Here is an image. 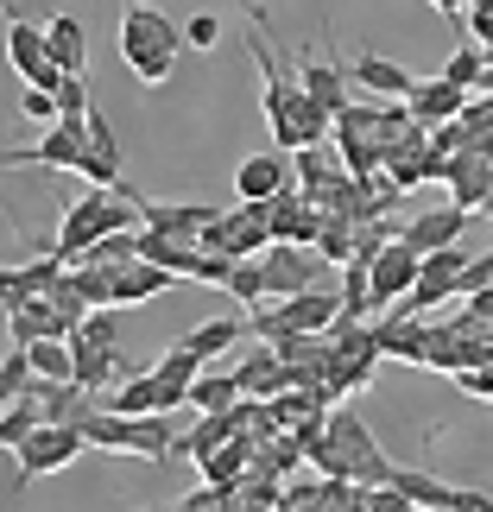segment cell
<instances>
[{
    "label": "cell",
    "instance_id": "23",
    "mask_svg": "<svg viewBox=\"0 0 493 512\" xmlns=\"http://www.w3.org/2000/svg\"><path fill=\"white\" fill-rule=\"evenodd\" d=\"M102 405H114V411H127V418H146V411H159V373H133V380H121L108 392Z\"/></svg>",
    "mask_w": 493,
    "mask_h": 512
},
{
    "label": "cell",
    "instance_id": "34",
    "mask_svg": "<svg viewBox=\"0 0 493 512\" xmlns=\"http://www.w3.org/2000/svg\"><path fill=\"white\" fill-rule=\"evenodd\" d=\"M468 310H475V317H481V323H493V285H481V291H475V298H468Z\"/></svg>",
    "mask_w": 493,
    "mask_h": 512
},
{
    "label": "cell",
    "instance_id": "36",
    "mask_svg": "<svg viewBox=\"0 0 493 512\" xmlns=\"http://www.w3.org/2000/svg\"><path fill=\"white\" fill-rule=\"evenodd\" d=\"M133 512H184V506H133Z\"/></svg>",
    "mask_w": 493,
    "mask_h": 512
},
{
    "label": "cell",
    "instance_id": "26",
    "mask_svg": "<svg viewBox=\"0 0 493 512\" xmlns=\"http://www.w3.org/2000/svg\"><path fill=\"white\" fill-rule=\"evenodd\" d=\"M152 373H159V380H171V386H190L196 373H203V354H196L190 342H171L159 361H152Z\"/></svg>",
    "mask_w": 493,
    "mask_h": 512
},
{
    "label": "cell",
    "instance_id": "39",
    "mask_svg": "<svg viewBox=\"0 0 493 512\" xmlns=\"http://www.w3.org/2000/svg\"><path fill=\"white\" fill-rule=\"evenodd\" d=\"M0 13H7V0H0Z\"/></svg>",
    "mask_w": 493,
    "mask_h": 512
},
{
    "label": "cell",
    "instance_id": "38",
    "mask_svg": "<svg viewBox=\"0 0 493 512\" xmlns=\"http://www.w3.org/2000/svg\"><path fill=\"white\" fill-rule=\"evenodd\" d=\"M481 215H493V196H487V203H481Z\"/></svg>",
    "mask_w": 493,
    "mask_h": 512
},
{
    "label": "cell",
    "instance_id": "19",
    "mask_svg": "<svg viewBox=\"0 0 493 512\" xmlns=\"http://www.w3.org/2000/svg\"><path fill=\"white\" fill-rule=\"evenodd\" d=\"M234 380H241V392H253V399H279L285 392V361L279 348H253L241 367H234Z\"/></svg>",
    "mask_w": 493,
    "mask_h": 512
},
{
    "label": "cell",
    "instance_id": "27",
    "mask_svg": "<svg viewBox=\"0 0 493 512\" xmlns=\"http://www.w3.org/2000/svg\"><path fill=\"white\" fill-rule=\"evenodd\" d=\"M443 76H449L456 89L475 95L481 76H487V51H481V45H456V51H449V64H443Z\"/></svg>",
    "mask_w": 493,
    "mask_h": 512
},
{
    "label": "cell",
    "instance_id": "16",
    "mask_svg": "<svg viewBox=\"0 0 493 512\" xmlns=\"http://www.w3.org/2000/svg\"><path fill=\"white\" fill-rule=\"evenodd\" d=\"M171 449H177V411H146V418H133L127 456H140V462H165Z\"/></svg>",
    "mask_w": 493,
    "mask_h": 512
},
{
    "label": "cell",
    "instance_id": "37",
    "mask_svg": "<svg viewBox=\"0 0 493 512\" xmlns=\"http://www.w3.org/2000/svg\"><path fill=\"white\" fill-rule=\"evenodd\" d=\"M481 95H493V64H487V76H481Z\"/></svg>",
    "mask_w": 493,
    "mask_h": 512
},
{
    "label": "cell",
    "instance_id": "13",
    "mask_svg": "<svg viewBox=\"0 0 493 512\" xmlns=\"http://www.w3.org/2000/svg\"><path fill=\"white\" fill-rule=\"evenodd\" d=\"M291 70H298L304 95H310V102H317L323 114H342V108H348V83H342V70H335L329 57H317V51H298V57H291Z\"/></svg>",
    "mask_w": 493,
    "mask_h": 512
},
{
    "label": "cell",
    "instance_id": "11",
    "mask_svg": "<svg viewBox=\"0 0 493 512\" xmlns=\"http://www.w3.org/2000/svg\"><path fill=\"white\" fill-rule=\"evenodd\" d=\"M133 253L152 260V266H165L171 279H196V266H203V247L177 241V234H159V228H133Z\"/></svg>",
    "mask_w": 493,
    "mask_h": 512
},
{
    "label": "cell",
    "instance_id": "3",
    "mask_svg": "<svg viewBox=\"0 0 493 512\" xmlns=\"http://www.w3.org/2000/svg\"><path fill=\"white\" fill-rule=\"evenodd\" d=\"M260 260H266V298H298V291H310L323 279V266H329L317 247H291V241H272Z\"/></svg>",
    "mask_w": 493,
    "mask_h": 512
},
{
    "label": "cell",
    "instance_id": "21",
    "mask_svg": "<svg viewBox=\"0 0 493 512\" xmlns=\"http://www.w3.org/2000/svg\"><path fill=\"white\" fill-rule=\"evenodd\" d=\"M247 392H241V380H234V367L228 373H196L190 380V411H234Z\"/></svg>",
    "mask_w": 493,
    "mask_h": 512
},
{
    "label": "cell",
    "instance_id": "4",
    "mask_svg": "<svg viewBox=\"0 0 493 512\" xmlns=\"http://www.w3.org/2000/svg\"><path fill=\"white\" fill-rule=\"evenodd\" d=\"M462 266H468V247H443V253H424L418 260V285L405 291V310H424L430 304H449V298H462Z\"/></svg>",
    "mask_w": 493,
    "mask_h": 512
},
{
    "label": "cell",
    "instance_id": "17",
    "mask_svg": "<svg viewBox=\"0 0 493 512\" xmlns=\"http://www.w3.org/2000/svg\"><path fill=\"white\" fill-rule=\"evenodd\" d=\"M171 285V272L165 266H152V260H127V266H114V304H152L159 291Z\"/></svg>",
    "mask_w": 493,
    "mask_h": 512
},
{
    "label": "cell",
    "instance_id": "35",
    "mask_svg": "<svg viewBox=\"0 0 493 512\" xmlns=\"http://www.w3.org/2000/svg\"><path fill=\"white\" fill-rule=\"evenodd\" d=\"M430 7H437L443 19H462V13H468V0H430Z\"/></svg>",
    "mask_w": 493,
    "mask_h": 512
},
{
    "label": "cell",
    "instance_id": "10",
    "mask_svg": "<svg viewBox=\"0 0 493 512\" xmlns=\"http://www.w3.org/2000/svg\"><path fill=\"white\" fill-rule=\"evenodd\" d=\"M348 76H354V83H361L367 95H380V102H405L411 83H418V76H411L399 57H380V51H367V45L348 57Z\"/></svg>",
    "mask_w": 493,
    "mask_h": 512
},
{
    "label": "cell",
    "instance_id": "29",
    "mask_svg": "<svg viewBox=\"0 0 493 512\" xmlns=\"http://www.w3.org/2000/svg\"><path fill=\"white\" fill-rule=\"evenodd\" d=\"M89 114V76H64L57 83V121H83Z\"/></svg>",
    "mask_w": 493,
    "mask_h": 512
},
{
    "label": "cell",
    "instance_id": "28",
    "mask_svg": "<svg viewBox=\"0 0 493 512\" xmlns=\"http://www.w3.org/2000/svg\"><path fill=\"white\" fill-rule=\"evenodd\" d=\"M26 386H32V361H26V348H7V354H0V411H7L13 399H26Z\"/></svg>",
    "mask_w": 493,
    "mask_h": 512
},
{
    "label": "cell",
    "instance_id": "30",
    "mask_svg": "<svg viewBox=\"0 0 493 512\" xmlns=\"http://www.w3.org/2000/svg\"><path fill=\"white\" fill-rule=\"evenodd\" d=\"M184 45L190 51H215V45H222V19H215V13H190L184 19Z\"/></svg>",
    "mask_w": 493,
    "mask_h": 512
},
{
    "label": "cell",
    "instance_id": "14",
    "mask_svg": "<svg viewBox=\"0 0 493 512\" xmlns=\"http://www.w3.org/2000/svg\"><path fill=\"white\" fill-rule=\"evenodd\" d=\"M7 64L19 70V83H32V76L51 64V38H45V26L19 19L13 7H7Z\"/></svg>",
    "mask_w": 493,
    "mask_h": 512
},
{
    "label": "cell",
    "instance_id": "22",
    "mask_svg": "<svg viewBox=\"0 0 493 512\" xmlns=\"http://www.w3.org/2000/svg\"><path fill=\"white\" fill-rule=\"evenodd\" d=\"M26 361H32V380H76V354L64 336H38L26 342Z\"/></svg>",
    "mask_w": 493,
    "mask_h": 512
},
{
    "label": "cell",
    "instance_id": "5",
    "mask_svg": "<svg viewBox=\"0 0 493 512\" xmlns=\"http://www.w3.org/2000/svg\"><path fill=\"white\" fill-rule=\"evenodd\" d=\"M298 177H291V152H247L241 165H234V196L241 203H272V196H285Z\"/></svg>",
    "mask_w": 493,
    "mask_h": 512
},
{
    "label": "cell",
    "instance_id": "18",
    "mask_svg": "<svg viewBox=\"0 0 493 512\" xmlns=\"http://www.w3.org/2000/svg\"><path fill=\"white\" fill-rule=\"evenodd\" d=\"M386 487H399V494L418 506V512H449V506H456V487L437 481V475H424V468H392Z\"/></svg>",
    "mask_w": 493,
    "mask_h": 512
},
{
    "label": "cell",
    "instance_id": "6",
    "mask_svg": "<svg viewBox=\"0 0 493 512\" xmlns=\"http://www.w3.org/2000/svg\"><path fill=\"white\" fill-rule=\"evenodd\" d=\"M475 102L468 89H456L449 76H418L405 95V108H411V121L418 127H449V121H462V108Z\"/></svg>",
    "mask_w": 493,
    "mask_h": 512
},
{
    "label": "cell",
    "instance_id": "31",
    "mask_svg": "<svg viewBox=\"0 0 493 512\" xmlns=\"http://www.w3.org/2000/svg\"><path fill=\"white\" fill-rule=\"evenodd\" d=\"M462 26H468V38H475V45H493V0H468Z\"/></svg>",
    "mask_w": 493,
    "mask_h": 512
},
{
    "label": "cell",
    "instance_id": "20",
    "mask_svg": "<svg viewBox=\"0 0 493 512\" xmlns=\"http://www.w3.org/2000/svg\"><path fill=\"white\" fill-rule=\"evenodd\" d=\"M184 342L203 354V361H215V354H234V348L247 342V317H209V323H196Z\"/></svg>",
    "mask_w": 493,
    "mask_h": 512
},
{
    "label": "cell",
    "instance_id": "12",
    "mask_svg": "<svg viewBox=\"0 0 493 512\" xmlns=\"http://www.w3.org/2000/svg\"><path fill=\"white\" fill-rule=\"evenodd\" d=\"M209 222H215V203H152V196H140V228L177 234V241H203Z\"/></svg>",
    "mask_w": 493,
    "mask_h": 512
},
{
    "label": "cell",
    "instance_id": "24",
    "mask_svg": "<svg viewBox=\"0 0 493 512\" xmlns=\"http://www.w3.org/2000/svg\"><path fill=\"white\" fill-rule=\"evenodd\" d=\"M38 424H45V405H38V392L26 386V399H13L7 411H0V449H19Z\"/></svg>",
    "mask_w": 493,
    "mask_h": 512
},
{
    "label": "cell",
    "instance_id": "8",
    "mask_svg": "<svg viewBox=\"0 0 493 512\" xmlns=\"http://www.w3.org/2000/svg\"><path fill=\"white\" fill-rule=\"evenodd\" d=\"M266 222H272V241H291V247H317V228H323V209L291 184L285 196L266 203Z\"/></svg>",
    "mask_w": 493,
    "mask_h": 512
},
{
    "label": "cell",
    "instance_id": "32",
    "mask_svg": "<svg viewBox=\"0 0 493 512\" xmlns=\"http://www.w3.org/2000/svg\"><path fill=\"white\" fill-rule=\"evenodd\" d=\"M19 114H26V121H57V95L26 89V95H19Z\"/></svg>",
    "mask_w": 493,
    "mask_h": 512
},
{
    "label": "cell",
    "instance_id": "33",
    "mask_svg": "<svg viewBox=\"0 0 493 512\" xmlns=\"http://www.w3.org/2000/svg\"><path fill=\"white\" fill-rule=\"evenodd\" d=\"M449 512H493V494H481V487H456V506Z\"/></svg>",
    "mask_w": 493,
    "mask_h": 512
},
{
    "label": "cell",
    "instance_id": "2",
    "mask_svg": "<svg viewBox=\"0 0 493 512\" xmlns=\"http://www.w3.org/2000/svg\"><path fill=\"white\" fill-rule=\"evenodd\" d=\"M83 449H89V443H83V430H76V424H38L32 437L13 449V456H19V487H32L38 475H57V468H70Z\"/></svg>",
    "mask_w": 493,
    "mask_h": 512
},
{
    "label": "cell",
    "instance_id": "1",
    "mask_svg": "<svg viewBox=\"0 0 493 512\" xmlns=\"http://www.w3.org/2000/svg\"><path fill=\"white\" fill-rule=\"evenodd\" d=\"M177 57H184V26L165 19L159 7H146V0H133L121 13V64L140 76L146 89H159L177 70Z\"/></svg>",
    "mask_w": 493,
    "mask_h": 512
},
{
    "label": "cell",
    "instance_id": "9",
    "mask_svg": "<svg viewBox=\"0 0 493 512\" xmlns=\"http://www.w3.org/2000/svg\"><path fill=\"white\" fill-rule=\"evenodd\" d=\"M468 215H475V209H462V203L424 209L418 222H405V228H399V241H405V247H418V253H443V247H462V228H468Z\"/></svg>",
    "mask_w": 493,
    "mask_h": 512
},
{
    "label": "cell",
    "instance_id": "15",
    "mask_svg": "<svg viewBox=\"0 0 493 512\" xmlns=\"http://www.w3.org/2000/svg\"><path fill=\"white\" fill-rule=\"evenodd\" d=\"M45 38H51V64L57 70H64V76H89V32H83V19L57 13L45 26Z\"/></svg>",
    "mask_w": 493,
    "mask_h": 512
},
{
    "label": "cell",
    "instance_id": "25",
    "mask_svg": "<svg viewBox=\"0 0 493 512\" xmlns=\"http://www.w3.org/2000/svg\"><path fill=\"white\" fill-rule=\"evenodd\" d=\"M222 291H234V304H247V310L266 304V260H260V253H253V260H234Z\"/></svg>",
    "mask_w": 493,
    "mask_h": 512
},
{
    "label": "cell",
    "instance_id": "7",
    "mask_svg": "<svg viewBox=\"0 0 493 512\" xmlns=\"http://www.w3.org/2000/svg\"><path fill=\"white\" fill-rule=\"evenodd\" d=\"M418 260H424V253L405 247L399 234H392V241L373 253V304H405V291L418 285Z\"/></svg>",
    "mask_w": 493,
    "mask_h": 512
}]
</instances>
